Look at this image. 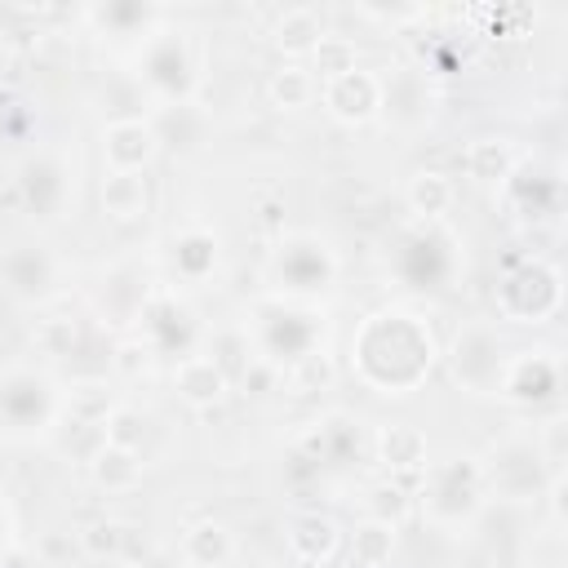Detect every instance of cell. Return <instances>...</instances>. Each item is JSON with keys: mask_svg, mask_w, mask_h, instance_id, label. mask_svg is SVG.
Returning a JSON list of instances; mask_svg holds the SVG:
<instances>
[{"mask_svg": "<svg viewBox=\"0 0 568 568\" xmlns=\"http://www.w3.org/2000/svg\"><path fill=\"white\" fill-rule=\"evenodd\" d=\"M142 80L169 102V106H186L195 80H200V62L195 49L186 40V31H160L146 40L142 49Z\"/></svg>", "mask_w": 568, "mask_h": 568, "instance_id": "obj_4", "label": "cell"}, {"mask_svg": "<svg viewBox=\"0 0 568 568\" xmlns=\"http://www.w3.org/2000/svg\"><path fill=\"white\" fill-rule=\"evenodd\" d=\"M320 36H324V27H320V13H315V9H284L280 22H275V31H271L275 49H280L288 62L311 58V49L320 44Z\"/></svg>", "mask_w": 568, "mask_h": 568, "instance_id": "obj_20", "label": "cell"}, {"mask_svg": "<svg viewBox=\"0 0 568 568\" xmlns=\"http://www.w3.org/2000/svg\"><path fill=\"white\" fill-rule=\"evenodd\" d=\"M18 186H22L27 204H31L40 217H58L62 195H67V178H62V169H58L53 155H36V160H27Z\"/></svg>", "mask_w": 568, "mask_h": 568, "instance_id": "obj_13", "label": "cell"}, {"mask_svg": "<svg viewBox=\"0 0 568 568\" xmlns=\"http://www.w3.org/2000/svg\"><path fill=\"white\" fill-rule=\"evenodd\" d=\"M351 67H355V44L346 36H320V44L311 49V75L320 71V80H333Z\"/></svg>", "mask_w": 568, "mask_h": 568, "instance_id": "obj_24", "label": "cell"}, {"mask_svg": "<svg viewBox=\"0 0 568 568\" xmlns=\"http://www.w3.org/2000/svg\"><path fill=\"white\" fill-rule=\"evenodd\" d=\"M408 515H413V497L399 479H382V484L368 488V519H382V524L399 528Z\"/></svg>", "mask_w": 568, "mask_h": 568, "instance_id": "obj_23", "label": "cell"}, {"mask_svg": "<svg viewBox=\"0 0 568 568\" xmlns=\"http://www.w3.org/2000/svg\"><path fill=\"white\" fill-rule=\"evenodd\" d=\"M155 151H160V129L151 120H142V115H124V120H111L102 129L106 173H146Z\"/></svg>", "mask_w": 568, "mask_h": 568, "instance_id": "obj_7", "label": "cell"}, {"mask_svg": "<svg viewBox=\"0 0 568 568\" xmlns=\"http://www.w3.org/2000/svg\"><path fill=\"white\" fill-rule=\"evenodd\" d=\"M382 111L386 120L404 124V111H413V124H422L430 115V89H426V75L417 67L399 71L395 80H382Z\"/></svg>", "mask_w": 568, "mask_h": 568, "instance_id": "obj_15", "label": "cell"}, {"mask_svg": "<svg viewBox=\"0 0 568 568\" xmlns=\"http://www.w3.org/2000/svg\"><path fill=\"white\" fill-rule=\"evenodd\" d=\"M40 346H44L49 355H71V346H75V324H71V320H49V324L40 328Z\"/></svg>", "mask_w": 568, "mask_h": 568, "instance_id": "obj_28", "label": "cell"}, {"mask_svg": "<svg viewBox=\"0 0 568 568\" xmlns=\"http://www.w3.org/2000/svg\"><path fill=\"white\" fill-rule=\"evenodd\" d=\"M266 98H271V106H280V111H302V106H311V102L320 98V80L311 75L306 62H284V67L271 71Z\"/></svg>", "mask_w": 568, "mask_h": 568, "instance_id": "obj_19", "label": "cell"}, {"mask_svg": "<svg viewBox=\"0 0 568 568\" xmlns=\"http://www.w3.org/2000/svg\"><path fill=\"white\" fill-rule=\"evenodd\" d=\"M111 364H115V373H124V377H142V373L155 364V346H151L142 333H133V337H120V346H115Z\"/></svg>", "mask_w": 568, "mask_h": 568, "instance_id": "obj_26", "label": "cell"}, {"mask_svg": "<svg viewBox=\"0 0 568 568\" xmlns=\"http://www.w3.org/2000/svg\"><path fill=\"white\" fill-rule=\"evenodd\" d=\"M506 346L497 337L493 324L484 320H470L457 328L453 346H448V373L462 390L470 395H497L501 390V373H506Z\"/></svg>", "mask_w": 568, "mask_h": 568, "instance_id": "obj_3", "label": "cell"}, {"mask_svg": "<svg viewBox=\"0 0 568 568\" xmlns=\"http://www.w3.org/2000/svg\"><path fill=\"white\" fill-rule=\"evenodd\" d=\"M395 546H399V528L364 515L355 524V532H351V564L355 568H386L390 555H395Z\"/></svg>", "mask_w": 568, "mask_h": 568, "instance_id": "obj_21", "label": "cell"}, {"mask_svg": "<svg viewBox=\"0 0 568 568\" xmlns=\"http://www.w3.org/2000/svg\"><path fill=\"white\" fill-rule=\"evenodd\" d=\"M4 280L27 302H49L58 293V257L44 244H18L4 253Z\"/></svg>", "mask_w": 568, "mask_h": 568, "instance_id": "obj_8", "label": "cell"}, {"mask_svg": "<svg viewBox=\"0 0 568 568\" xmlns=\"http://www.w3.org/2000/svg\"><path fill=\"white\" fill-rule=\"evenodd\" d=\"M337 546H342V528L320 510H306L288 524V550L302 564H328L337 555Z\"/></svg>", "mask_w": 568, "mask_h": 568, "instance_id": "obj_11", "label": "cell"}, {"mask_svg": "<svg viewBox=\"0 0 568 568\" xmlns=\"http://www.w3.org/2000/svg\"><path fill=\"white\" fill-rule=\"evenodd\" d=\"M173 386H178V395H182L191 408H213V404L226 399L231 377L222 373V364H217L213 355H186V359H178V368H173Z\"/></svg>", "mask_w": 568, "mask_h": 568, "instance_id": "obj_9", "label": "cell"}, {"mask_svg": "<svg viewBox=\"0 0 568 568\" xmlns=\"http://www.w3.org/2000/svg\"><path fill=\"white\" fill-rule=\"evenodd\" d=\"M479 479H484V493H493L501 501H537L550 488L555 475L546 470V462H541V453H537L532 439L506 435L479 462Z\"/></svg>", "mask_w": 568, "mask_h": 568, "instance_id": "obj_1", "label": "cell"}, {"mask_svg": "<svg viewBox=\"0 0 568 568\" xmlns=\"http://www.w3.org/2000/svg\"><path fill=\"white\" fill-rule=\"evenodd\" d=\"M466 173L475 178V182H506L515 169H519V151H515V142L510 138H475L470 146H466Z\"/></svg>", "mask_w": 568, "mask_h": 568, "instance_id": "obj_16", "label": "cell"}, {"mask_svg": "<svg viewBox=\"0 0 568 568\" xmlns=\"http://www.w3.org/2000/svg\"><path fill=\"white\" fill-rule=\"evenodd\" d=\"M67 408H71V417L75 422H89V426H102L106 422V413L115 408V399H111V386L106 382H75L71 386V395H67Z\"/></svg>", "mask_w": 568, "mask_h": 568, "instance_id": "obj_22", "label": "cell"}, {"mask_svg": "<svg viewBox=\"0 0 568 568\" xmlns=\"http://www.w3.org/2000/svg\"><path fill=\"white\" fill-rule=\"evenodd\" d=\"M142 435H146V417L138 408H129V404H115L106 413V422H102V439L115 444V448H138Z\"/></svg>", "mask_w": 568, "mask_h": 568, "instance_id": "obj_25", "label": "cell"}, {"mask_svg": "<svg viewBox=\"0 0 568 568\" xmlns=\"http://www.w3.org/2000/svg\"><path fill=\"white\" fill-rule=\"evenodd\" d=\"M404 200H408V209H413L417 217L435 222V217H444V213L453 209L457 186H453V178L439 173V169H417V173L408 178V186H404Z\"/></svg>", "mask_w": 568, "mask_h": 568, "instance_id": "obj_18", "label": "cell"}, {"mask_svg": "<svg viewBox=\"0 0 568 568\" xmlns=\"http://www.w3.org/2000/svg\"><path fill=\"white\" fill-rule=\"evenodd\" d=\"M484 479H479V462L470 457H448V462H426V488H422V501H426V515L435 524H466L479 515L484 506Z\"/></svg>", "mask_w": 568, "mask_h": 568, "instance_id": "obj_2", "label": "cell"}, {"mask_svg": "<svg viewBox=\"0 0 568 568\" xmlns=\"http://www.w3.org/2000/svg\"><path fill=\"white\" fill-rule=\"evenodd\" d=\"M377 462L390 475H417L430 462V444H426V435L417 426L395 422V426H382L377 430Z\"/></svg>", "mask_w": 568, "mask_h": 568, "instance_id": "obj_10", "label": "cell"}, {"mask_svg": "<svg viewBox=\"0 0 568 568\" xmlns=\"http://www.w3.org/2000/svg\"><path fill=\"white\" fill-rule=\"evenodd\" d=\"M182 555L191 568H222L231 555H235V541H231V528L217 524V519H200L182 532Z\"/></svg>", "mask_w": 568, "mask_h": 568, "instance_id": "obj_17", "label": "cell"}, {"mask_svg": "<svg viewBox=\"0 0 568 568\" xmlns=\"http://www.w3.org/2000/svg\"><path fill=\"white\" fill-rule=\"evenodd\" d=\"M120 546H124V524H115V519H98V524H89L80 532V550L93 555V559L120 555Z\"/></svg>", "mask_w": 568, "mask_h": 568, "instance_id": "obj_27", "label": "cell"}, {"mask_svg": "<svg viewBox=\"0 0 568 568\" xmlns=\"http://www.w3.org/2000/svg\"><path fill=\"white\" fill-rule=\"evenodd\" d=\"M89 475L102 493H133L146 475V462H142L138 448H115V444L102 439V448L89 457Z\"/></svg>", "mask_w": 568, "mask_h": 568, "instance_id": "obj_12", "label": "cell"}, {"mask_svg": "<svg viewBox=\"0 0 568 568\" xmlns=\"http://www.w3.org/2000/svg\"><path fill=\"white\" fill-rule=\"evenodd\" d=\"M320 98H324V111L342 124H368L373 115H382V75L368 71V67H351L333 80L320 84Z\"/></svg>", "mask_w": 568, "mask_h": 568, "instance_id": "obj_5", "label": "cell"}, {"mask_svg": "<svg viewBox=\"0 0 568 568\" xmlns=\"http://www.w3.org/2000/svg\"><path fill=\"white\" fill-rule=\"evenodd\" d=\"M98 200H102V213L106 217L138 222L151 209V182H146V173H106Z\"/></svg>", "mask_w": 568, "mask_h": 568, "instance_id": "obj_14", "label": "cell"}, {"mask_svg": "<svg viewBox=\"0 0 568 568\" xmlns=\"http://www.w3.org/2000/svg\"><path fill=\"white\" fill-rule=\"evenodd\" d=\"M559 382H564V364L555 351H524L515 359H506V373H501V390L506 399L532 408V404H546L559 395Z\"/></svg>", "mask_w": 568, "mask_h": 568, "instance_id": "obj_6", "label": "cell"}]
</instances>
